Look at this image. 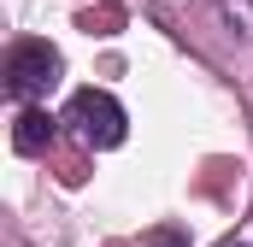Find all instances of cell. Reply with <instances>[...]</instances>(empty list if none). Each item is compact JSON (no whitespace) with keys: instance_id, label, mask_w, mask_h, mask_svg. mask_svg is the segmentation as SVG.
<instances>
[{"instance_id":"7a4b0ae2","label":"cell","mask_w":253,"mask_h":247,"mask_svg":"<svg viewBox=\"0 0 253 247\" xmlns=\"http://www.w3.org/2000/svg\"><path fill=\"white\" fill-rule=\"evenodd\" d=\"M59 124L88 147V153H112V147H124V135H129L124 106H118V94H106V88H77V94L65 100Z\"/></svg>"},{"instance_id":"277c9868","label":"cell","mask_w":253,"mask_h":247,"mask_svg":"<svg viewBox=\"0 0 253 247\" xmlns=\"http://www.w3.org/2000/svg\"><path fill=\"white\" fill-rule=\"evenodd\" d=\"M218 18H224L236 36H248V41H253V0H218Z\"/></svg>"},{"instance_id":"3957f363","label":"cell","mask_w":253,"mask_h":247,"mask_svg":"<svg viewBox=\"0 0 253 247\" xmlns=\"http://www.w3.org/2000/svg\"><path fill=\"white\" fill-rule=\"evenodd\" d=\"M59 118H47V106H18V124H12V147L18 153H47Z\"/></svg>"},{"instance_id":"6da1fadb","label":"cell","mask_w":253,"mask_h":247,"mask_svg":"<svg viewBox=\"0 0 253 247\" xmlns=\"http://www.w3.org/2000/svg\"><path fill=\"white\" fill-rule=\"evenodd\" d=\"M59 77H65L59 47H53V41H36V36L12 41L6 59H0V88H6L12 106H42V100L59 88Z\"/></svg>"}]
</instances>
